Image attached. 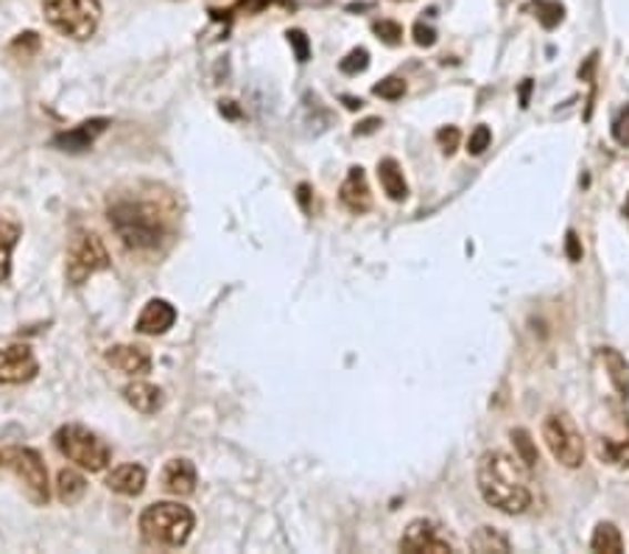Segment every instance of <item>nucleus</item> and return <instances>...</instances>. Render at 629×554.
<instances>
[{"label": "nucleus", "mask_w": 629, "mask_h": 554, "mask_svg": "<svg viewBox=\"0 0 629 554\" xmlns=\"http://www.w3.org/2000/svg\"><path fill=\"white\" fill-rule=\"evenodd\" d=\"M42 12L59 34L84 42L99 31L101 0H42Z\"/></svg>", "instance_id": "nucleus-5"}, {"label": "nucleus", "mask_w": 629, "mask_h": 554, "mask_svg": "<svg viewBox=\"0 0 629 554\" xmlns=\"http://www.w3.org/2000/svg\"><path fill=\"white\" fill-rule=\"evenodd\" d=\"M0 471H3V451H0Z\"/></svg>", "instance_id": "nucleus-38"}, {"label": "nucleus", "mask_w": 629, "mask_h": 554, "mask_svg": "<svg viewBox=\"0 0 629 554\" xmlns=\"http://www.w3.org/2000/svg\"><path fill=\"white\" fill-rule=\"evenodd\" d=\"M529 9L537 12V20L542 23V29H557V26L562 23V18H566V9H562V3H557V0H531Z\"/></svg>", "instance_id": "nucleus-23"}, {"label": "nucleus", "mask_w": 629, "mask_h": 554, "mask_svg": "<svg viewBox=\"0 0 629 554\" xmlns=\"http://www.w3.org/2000/svg\"><path fill=\"white\" fill-rule=\"evenodd\" d=\"M627 216H629V199H627Z\"/></svg>", "instance_id": "nucleus-39"}, {"label": "nucleus", "mask_w": 629, "mask_h": 554, "mask_svg": "<svg viewBox=\"0 0 629 554\" xmlns=\"http://www.w3.org/2000/svg\"><path fill=\"white\" fill-rule=\"evenodd\" d=\"M378 180H381V185H384L386 197L395 199V202H403V199L408 197V185H406V180H403V171H400V165H397V160H392V158L381 160Z\"/></svg>", "instance_id": "nucleus-20"}, {"label": "nucleus", "mask_w": 629, "mask_h": 554, "mask_svg": "<svg viewBox=\"0 0 629 554\" xmlns=\"http://www.w3.org/2000/svg\"><path fill=\"white\" fill-rule=\"evenodd\" d=\"M373 93L381 95V99H386V101H397V99H403V93H406V82H403V79H397V77H389V79H384V82L375 84Z\"/></svg>", "instance_id": "nucleus-26"}, {"label": "nucleus", "mask_w": 629, "mask_h": 554, "mask_svg": "<svg viewBox=\"0 0 629 554\" xmlns=\"http://www.w3.org/2000/svg\"><path fill=\"white\" fill-rule=\"evenodd\" d=\"M20 233H23L20 224L0 216V283H7L9 274H12V252L18 246Z\"/></svg>", "instance_id": "nucleus-19"}, {"label": "nucleus", "mask_w": 629, "mask_h": 554, "mask_svg": "<svg viewBox=\"0 0 629 554\" xmlns=\"http://www.w3.org/2000/svg\"><path fill=\"white\" fill-rule=\"evenodd\" d=\"M518 462V456H509L504 451H487L478 460V493L489 507L501 510L507 515H520L531 507L529 482H526V471Z\"/></svg>", "instance_id": "nucleus-1"}, {"label": "nucleus", "mask_w": 629, "mask_h": 554, "mask_svg": "<svg viewBox=\"0 0 629 554\" xmlns=\"http://www.w3.org/2000/svg\"><path fill=\"white\" fill-rule=\"evenodd\" d=\"M342 73H347V77H356V73H364L369 68V53L364 51V48H356V51H349L347 57L342 59Z\"/></svg>", "instance_id": "nucleus-25"}, {"label": "nucleus", "mask_w": 629, "mask_h": 554, "mask_svg": "<svg viewBox=\"0 0 629 554\" xmlns=\"http://www.w3.org/2000/svg\"><path fill=\"white\" fill-rule=\"evenodd\" d=\"M542 440L559 465L579 467L585 462V440L568 414H548L542 421Z\"/></svg>", "instance_id": "nucleus-8"}, {"label": "nucleus", "mask_w": 629, "mask_h": 554, "mask_svg": "<svg viewBox=\"0 0 629 554\" xmlns=\"http://www.w3.org/2000/svg\"><path fill=\"white\" fill-rule=\"evenodd\" d=\"M470 546L476 548V552H498V554H507L509 548H513L509 546V537L501 535L498 530H493V526H481V530L470 537Z\"/></svg>", "instance_id": "nucleus-22"}, {"label": "nucleus", "mask_w": 629, "mask_h": 554, "mask_svg": "<svg viewBox=\"0 0 629 554\" xmlns=\"http://www.w3.org/2000/svg\"><path fill=\"white\" fill-rule=\"evenodd\" d=\"M373 29H375V34L386 42V46H397L403 37V29L397 23H392V20H381V23H375Z\"/></svg>", "instance_id": "nucleus-28"}, {"label": "nucleus", "mask_w": 629, "mask_h": 554, "mask_svg": "<svg viewBox=\"0 0 629 554\" xmlns=\"http://www.w3.org/2000/svg\"><path fill=\"white\" fill-rule=\"evenodd\" d=\"M123 401L140 414H154L163 409V390L149 381H132V384L123 386Z\"/></svg>", "instance_id": "nucleus-17"}, {"label": "nucleus", "mask_w": 629, "mask_h": 554, "mask_svg": "<svg viewBox=\"0 0 629 554\" xmlns=\"http://www.w3.org/2000/svg\"><path fill=\"white\" fill-rule=\"evenodd\" d=\"M513 443H515V451H518V460L524 462V467H535L537 462H540V454H537L535 443H531V434L526 432V429H513Z\"/></svg>", "instance_id": "nucleus-24"}, {"label": "nucleus", "mask_w": 629, "mask_h": 554, "mask_svg": "<svg viewBox=\"0 0 629 554\" xmlns=\"http://www.w3.org/2000/svg\"><path fill=\"white\" fill-rule=\"evenodd\" d=\"M160 482H163L165 493H171V496L176 498H187L196 493V467H193L191 460H169Z\"/></svg>", "instance_id": "nucleus-14"}, {"label": "nucleus", "mask_w": 629, "mask_h": 554, "mask_svg": "<svg viewBox=\"0 0 629 554\" xmlns=\"http://www.w3.org/2000/svg\"><path fill=\"white\" fill-rule=\"evenodd\" d=\"M414 42H417L419 48H432L434 42H437V31L432 29V26H426L423 20H419L417 26H414Z\"/></svg>", "instance_id": "nucleus-33"}, {"label": "nucleus", "mask_w": 629, "mask_h": 554, "mask_svg": "<svg viewBox=\"0 0 629 554\" xmlns=\"http://www.w3.org/2000/svg\"><path fill=\"white\" fill-rule=\"evenodd\" d=\"M104 484L112 493H118V496L134 498L143 493V487H146V467L134 465V462L118 465V467H112V473L106 476Z\"/></svg>", "instance_id": "nucleus-16"}, {"label": "nucleus", "mask_w": 629, "mask_h": 554, "mask_svg": "<svg viewBox=\"0 0 629 554\" xmlns=\"http://www.w3.org/2000/svg\"><path fill=\"white\" fill-rule=\"evenodd\" d=\"M568 258H571L574 263L577 261H582V246H579V239H577V233H568Z\"/></svg>", "instance_id": "nucleus-34"}, {"label": "nucleus", "mask_w": 629, "mask_h": 554, "mask_svg": "<svg viewBox=\"0 0 629 554\" xmlns=\"http://www.w3.org/2000/svg\"><path fill=\"white\" fill-rule=\"evenodd\" d=\"M53 445H57V451L64 456V460L90 473L104 471L112 460L110 445H106L95 432L79 426V423L59 426L57 434H53Z\"/></svg>", "instance_id": "nucleus-4"}, {"label": "nucleus", "mask_w": 629, "mask_h": 554, "mask_svg": "<svg viewBox=\"0 0 629 554\" xmlns=\"http://www.w3.org/2000/svg\"><path fill=\"white\" fill-rule=\"evenodd\" d=\"M459 129L456 127H445V129H439L437 132V141H439V147H443V152L445 154H454L456 152V147H459Z\"/></svg>", "instance_id": "nucleus-31"}, {"label": "nucleus", "mask_w": 629, "mask_h": 554, "mask_svg": "<svg viewBox=\"0 0 629 554\" xmlns=\"http://www.w3.org/2000/svg\"><path fill=\"white\" fill-rule=\"evenodd\" d=\"M110 224L115 228L118 239L129 250H152L163 239V219L146 202H115L110 208Z\"/></svg>", "instance_id": "nucleus-3"}, {"label": "nucleus", "mask_w": 629, "mask_h": 554, "mask_svg": "<svg viewBox=\"0 0 629 554\" xmlns=\"http://www.w3.org/2000/svg\"><path fill=\"white\" fill-rule=\"evenodd\" d=\"M288 42H292L294 53H297V62H308V57H311L308 37H305L300 29H294V31H288Z\"/></svg>", "instance_id": "nucleus-30"}, {"label": "nucleus", "mask_w": 629, "mask_h": 554, "mask_svg": "<svg viewBox=\"0 0 629 554\" xmlns=\"http://www.w3.org/2000/svg\"><path fill=\"white\" fill-rule=\"evenodd\" d=\"M106 127H110V118H93V121L79 123V127L68 129V132L53 134L51 147L59 149V152H70V154L88 152V149L99 141L101 134L106 132Z\"/></svg>", "instance_id": "nucleus-11"}, {"label": "nucleus", "mask_w": 629, "mask_h": 554, "mask_svg": "<svg viewBox=\"0 0 629 554\" xmlns=\"http://www.w3.org/2000/svg\"><path fill=\"white\" fill-rule=\"evenodd\" d=\"M104 269H110V252H106L104 241L99 239V233L77 230L68 244V263H64L68 283L84 286L95 272H104Z\"/></svg>", "instance_id": "nucleus-6"}, {"label": "nucleus", "mask_w": 629, "mask_h": 554, "mask_svg": "<svg viewBox=\"0 0 629 554\" xmlns=\"http://www.w3.org/2000/svg\"><path fill=\"white\" fill-rule=\"evenodd\" d=\"M378 127H381L378 118H369V121H364L362 127H356V134H369V132H375Z\"/></svg>", "instance_id": "nucleus-35"}, {"label": "nucleus", "mask_w": 629, "mask_h": 554, "mask_svg": "<svg viewBox=\"0 0 629 554\" xmlns=\"http://www.w3.org/2000/svg\"><path fill=\"white\" fill-rule=\"evenodd\" d=\"M612 138H616L621 147H629V104L623 107L616 121H612Z\"/></svg>", "instance_id": "nucleus-29"}, {"label": "nucleus", "mask_w": 629, "mask_h": 554, "mask_svg": "<svg viewBox=\"0 0 629 554\" xmlns=\"http://www.w3.org/2000/svg\"><path fill=\"white\" fill-rule=\"evenodd\" d=\"M338 199H342V204L349 213H367L373 208V193H369L364 169H358V165L349 169L347 180H344L342 191H338Z\"/></svg>", "instance_id": "nucleus-15"}, {"label": "nucleus", "mask_w": 629, "mask_h": 554, "mask_svg": "<svg viewBox=\"0 0 629 554\" xmlns=\"http://www.w3.org/2000/svg\"><path fill=\"white\" fill-rule=\"evenodd\" d=\"M400 552L445 554V552H456V546H454V541H450V537L445 535L437 524H434V521L419 518V521H412V524L406 526V532H403Z\"/></svg>", "instance_id": "nucleus-9"}, {"label": "nucleus", "mask_w": 629, "mask_h": 554, "mask_svg": "<svg viewBox=\"0 0 629 554\" xmlns=\"http://www.w3.org/2000/svg\"><path fill=\"white\" fill-rule=\"evenodd\" d=\"M174 322H176L174 305H171L169 300L154 298L143 305L138 322H134V331L143 333V336H163V333H169L171 328H174Z\"/></svg>", "instance_id": "nucleus-12"}, {"label": "nucleus", "mask_w": 629, "mask_h": 554, "mask_svg": "<svg viewBox=\"0 0 629 554\" xmlns=\"http://www.w3.org/2000/svg\"><path fill=\"white\" fill-rule=\"evenodd\" d=\"M196 526V515L180 502H154L140 513L138 530L146 546L180 548L185 546Z\"/></svg>", "instance_id": "nucleus-2"}, {"label": "nucleus", "mask_w": 629, "mask_h": 554, "mask_svg": "<svg viewBox=\"0 0 629 554\" xmlns=\"http://www.w3.org/2000/svg\"><path fill=\"white\" fill-rule=\"evenodd\" d=\"M489 141H493V132H489V127H476V132H473L470 141H467V152L484 154L489 149Z\"/></svg>", "instance_id": "nucleus-27"}, {"label": "nucleus", "mask_w": 629, "mask_h": 554, "mask_svg": "<svg viewBox=\"0 0 629 554\" xmlns=\"http://www.w3.org/2000/svg\"><path fill=\"white\" fill-rule=\"evenodd\" d=\"M529 93H531V82L526 79L524 90H520V107H529Z\"/></svg>", "instance_id": "nucleus-36"}, {"label": "nucleus", "mask_w": 629, "mask_h": 554, "mask_svg": "<svg viewBox=\"0 0 629 554\" xmlns=\"http://www.w3.org/2000/svg\"><path fill=\"white\" fill-rule=\"evenodd\" d=\"M344 101H347L349 110H358V107H362V99H358V101L356 99H344Z\"/></svg>", "instance_id": "nucleus-37"}, {"label": "nucleus", "mask_w": 629, "mask_h": 554, "mask_svg": "<svg viewBox=\"0 0 629 554\" xmlns=\"http://www.w3.org/2000/svg\"><path fill=\"white\" fill-rule=\"evenodd\" d=\"M37 373H40V362H37L29 344L0 347V384H29V381L37 379Z\"/></svg>", "instance_id": "nucleus-10"}, {"label": "nucleus", "mask_w": 629, "mask_h": 554, "mask_svg": "<svg viewBox=\"0 0 629 554\" xmlns=\"http://www.w3.org/2000/svg\"><path fill=\"white\" fill-rule=\"evenodd\" d=\"M84 493H88V482H84V476L79 471H73V467H62L57 476V498L62 504H68V507H73V504H79L84 498Z\"/></svg>", "instance_id": "nucleus-18"}, {"label": "nucleus", "mask_w": 629, "mask_h": 554, "mask_svg": "<svg viewBox=\"0 0 629 554\" xmlns=\"http://www.w3.org/2000/svg\"><path fill=\"white\" fill-rule=\"evenodd\" d=\"M277 3H288V0H239V3H235V12L255 14V12H263V9H268V7H277Z\"/></svg>", "instance_id": "nucleus-32"}, {"label": "nucleus", "mask_w": 629, "mask_h": 554, "mask_svg": "<svg viewBox=\"0 0 629 554\" xmlns=\"http://www.w3.org/2000/svg\"><path fill=\"white\" fill-rule=\"evenodd\" d=\"M104 359L118 373L126 375H146L152 370V353L140 344H112Z\"/></svg>", "instance_id": "nucleus-13"}, {"label": "nucleus", "mask_w": 629, "mask_h": 554, "mask_svg": "<svg viewBox=\"0 0 629 554\" xmlns=\"http://www.w3.org/2000/svg\"><path fill=\"white\" fill-rule=\"evenodd\" d=\"M0 451H3V467H9L23 482L26 496L37 507H45L48 498H51V484H48V467L42 462V456L34 449H20V445Z\"/></svg>", "instance_id": "nucleus-7"}, {"label": "nucleus", "mask_w": 629, "mask_h": 554, "mask_svg": "<svg viewBox=\"0 0 629 554\" xmlns=\"http://www.w3.org/2000/svg\"><path fill=\"white\" fill-rule=\"evenodd\" d=\"M590 548L605 554H621L623 552V537L616 530V524H599L596 526L594 537H590Z\"/></svg>", "instance_id": "nucleus-21"}]
</instances>
